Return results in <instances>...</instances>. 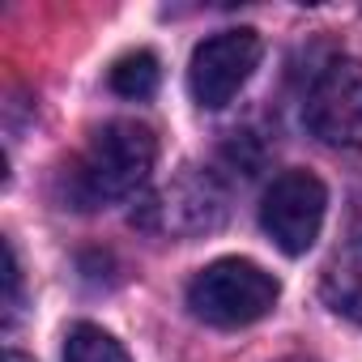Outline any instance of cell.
I'll list each match as a JSON object with an SVG mask.
<instances>
[{
	"mask_svg": "<svg viewBox=\"0 0 362 362\" xmlns=\"http://www.w3.org/2000/svg\"><path fill=\"white\" fill-rule=\"evenodd\" d=\"M158 158V141L136 119H111L90 132L86 149L64 170V197L73 209H103L132 197Z\"/></svg>",
	"mask_w": 362,
	"mask_h": 362,
	"instance_id": "cell-1",
	"label": "cell"
},
{
	"mask_svg": "<svg viewBox=\"0 0 362 362\" xmlns=\"http://www.w3.org/2000/svg\"><path fill=\"white\" fill-rule=\"evenodd\" d=\"M281 298V286L273 273H264L256 260H214L188 281V311L201 324L214 328H247L264 320Z\"/></svg>",
	"mask_w": 362,
	"mask_h": 362,
	"instance_id": "cell-2",
	"label": "cell"
},
{
	"mask_svg": "<svg viewBox=\"0 0 362 362\" xmlns=\"http://www.w3.org/2000/svg\"><path fill=\"white\" fill-rule=\"evenodd\" d=\"M303 124L324 145L362 149V60L337 56L315 73L303 103Z\"/></svg>",
	"mask_w": 362,
	"mask_h": 362,
	"instance_id": "cell-3",
	"label": "cell"
},
{
	"mask_svg": "<svg viewBox=\"0 0 362 362\" xmlns=\"http://www.w3.org/2000/svg\"><path fill=\"white\" fill-rule=\"evenodd\" d=\"M324 214L328 192L311 170H281L260 201V226L286 256H303L320 239Z\"/></svg>",
	"mask_w": 362,
	"mask_h": 362,
	"instance_id": "cell-4",
	"label": "cell"
},
{
	"mask_svg": "<svg viewBox=\"0 0 362 362\" xmlns=\"http://www.w3.org/2000/svg\"><path fill=\"white\" fill-rule=\"evenodd\" d=\"M260 56H264V43L247 26L209 35L205 43H197L192 64H188V90H192V98L201 107H209V111L226 107L252 81Z\"/></svg>",
	"mask_w": 362,
	"mask_h": 362,
	"instance_id": "cell-5",
	"label": "cell"
},
{
	"mask_svg": "<svg viewBox=\"0 0 362 362\" xmlns=\"http://www.w3.org/2000/svg\"><path fill=\"white\" fill-rule=\"evenodd\" d=\"M222 218H226L222 184L205 170H184L170 188H162L149 201L145 226H158L170 235H201V230H214Z\"/></svg>",
	"mask_w": 362,
	"mask_h": 362,
	"instance_id": "cell-6",
	"label": "cell"
},
{
	"mask_svg": "<svg viewBox=\"0 0 362 362\" xmlns=\"http://www.w3.org/2000/svg\"><path fill=\"white\" fill-rule=\"evenodd\" d=\"M320 294L337 315L362 324V235H354L345 247H337V256L324 269Z\"/></svg>",
	"mask_w": 362,
	"mask_h": 362,
	"instance_id": "cell-7",
	"label": "cell"
},
{
	"mask_svg": "<svg viewBox=\"0 0 362 362\" xmlns=\"http://www.w3.org/2000/svg\"><path fill=\"white\" fill-rule=\"evenodd\" d=\"M158 81H162V64H158V56L153 52H128V56H119L115 60V69H111V90L119 94V98H149L153 90H158Z\"/></svg>",
	"mask_w": 362,
	"mask_h": 362,
	"instance_id": "cell-8",
	"label": "cell"
},
{
	"mask_svg": "<svg viewBox=\"0 0 362 362\" xmlns=\"http://www.w3.org/2000/svg\"><path fill=\"white\" fill-rule=\"evenodd\" d=\"M64 362H132L128 349L98 324H73L64 337Z\"/></svg>",
	"mask_w": 362,
	"mask_h": 362,
	"instance_id": "cell-9",
	"label": "cell"
},
{
	"mask_svg": "<svg viewBox=\"0 0 362 362\" xmlns=\"http://www.w3.org/2000/svg\"><path fill=\"white\" fill-rule=\"evenodd\" d=\"M5 281H9V294H5V328H13L18 324V311H22V264H18L13 239H5Z\"/></svg>",
	"mask_w": 362,
	"mask_h": 362,
	"instance_id": "cell-10",
	"label": "cell"
},
{
	"mask_svg": "<svg viewBox=\"0 0 362 362\" xmlns=\"http://www.w3.org/2000/svg\"><path fill=\"white\" fill-rule=\"evenodd\" d=\"M9 362H30V358H26V354H18V349H13V354H9Z\"/></svg>",
	"mask_w": 362,
	"mask_h": 362,
	"instance_id": "cell-11",
	"label": "cell"
},
{
	"mask_svg": "<svg viewBox=\"0 0 362 362\" xmlns=\"http://www.w3.org/2000/svg\"><path fill=\"white\" fill-rule=\"evenodd\" d=\"M286 362H307V358H286Z\"/></svg>",
	"mask_w": 362,
	"mask_h": 362,
	"instance_id": "cell-12",
	"label": "cell"
}]
</instances>
